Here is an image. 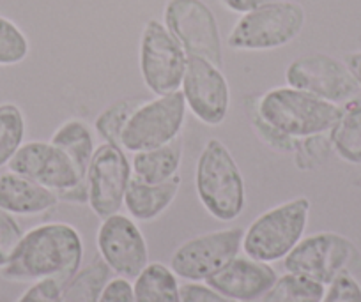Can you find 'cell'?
<instances>
[{
  "label": "cell",
  "instance_id": "obj_1",
  "mask_svg": "<svg viewBox=\"0 0 361 302\" xmlns=\"http://www.w3.org/2000/svg\"><path fill=\"white\" fill-rule=\"evenodd\" d=\"M83 242L68 223H44L23 235L2 276L9 281L55 279L64 287L80 269Z\"/></svg>",
  "mask_w": 361,
  "mask_h": 302
},
{
  "label": "cell",
  "instance_id": "obj_2",
  "mask_svg": "<svg viewBox=\"0 0 361 302\" xmlns=\"http://www.w3.org/2000/svg\"><path fill=\"white\" fill-rule=\"evenodd\" d=\"M257 113L269 126L289 137L307 138L331 131L343 115V108L287 85L264 94Z\"/></svg>",
  "mask_w": 361,
  "mask_h": 302
},
{
  "label": "cell",
  "instance_id": "obj_3",
  "mask_svg": "<svg viewBox=\"0 0 361 302\" xmlns=\"http://www.w3.org/2000/svg\"><path fill=\"white\" fill-rule=\"evenodd\" d=\"M195 189L204 209L218 221H234L246 203L245 179L231 151L216 138L202 149L195 168Z\"/></svg>",
  "mask_w": 361,
  "mask_h": 302
},
{
  "label": "cell",
  "instance_id": "obj_4",
  "mask_svg": "<svg viewBox=\"0 0 361 302\" xmlns=\"http://www.w3.org/2000/svg\"><path fill=\"white\" fill-rule=\"evenodd\" d=\"M310 216V201L300 196L260 214L245 230L243 251L264 263L280 262L303 239Z\"/></svg>",
  "mask_w": 361,
  "mask_h": 302
},
{
  "label": "cell",
  "instance_id": "obj_5",
  "mask_svg": "<svg viewBox=\"0 0 361 302\" xmlns=\"http://www.w3.org/2000/svg\"><path fill=\"white\" fill-rule=\"evenodd\" d=\"M305 18L303 6L296 0L262 6L238 20L227 37V46L241 51L276 50L300 36Z\"/></svg>",
  "mask_w": 361,
  "mask_h": 302
},
{
  "label": "cell",
  "instance_id": "obj_6",
  "mask_svg": "<svg viewBox=\"0 0 361 302\" xmlns=\"http://www.w3.org/2000/svg\"><path fill=\"white\" fill-rule=\"evenodd\" d=\"M186 108L188 106L180 90L144 101L124 126L121 147L135 154L170 144L183 130Z\"/></svg>",
  "mask_w": 361,
  "mask_h": 302
},
{
  "label": "cell",
  "instance_id": "obj_7",
  "mask_svg": "<svg viewBox=\"0 0 361 302\" xmlns=\"http://www.w3.org/2000/svg\"><path fill=\"white\" fill-rule=\"evenodd\" d=\"M169 32L188 57H200L221 69L224 46L216 16L202 0H169L163 11Z\"/></svg>",
  "mask_w": 361,
  "mask_h": 302
},
{
  "label": "cell",
  "instance_id": "obj_8",
  "mask_svg": "<svg viewBox=\"0 0 361 302\" xmlns=\"http://www.w3.org/2000/svg\"><path fill=\"white\" fill-rule=\"evenodd\" d=\"M188 55L165 23L149 20L140 39V73L145 87L156 96L180 90Z\"/></svg>",
  "mask_w": 361,
  "mask_h": 302
},
{
  "label": "cell",
  "instance_id": "obj_9",
  "mask_svg": "<svg viewBox=\"0 0 361 302\" xmlns=\"http://www.w3.org/2000/svg\"><path fill=\"white\" fill-rule=\"evenodd\" d=\"M356 255V248L347 237L335 232H321L301 239L283 258V267L287 272L328 287L336 276L345 272Z\"/></svg>",
  "mask_w": 361,
  "mask_h": 302
},
{
  "label": "cell",
  "instance_id": "obj_10",
  "mask_svg": "<svg viewBox=\"0 0 361 302\" xmlns=\"http://www.w3.org/2000/svg\"><path fill=\"white\" fill-rule=\"evenodd\" d=\"M243 235V228H225L190 239L173 251L170 269L180 279H209L239 255Z\"/></svg>",
  "mask_w": 361,
  "mask_h": 302
},
{
  "label": "cell",
  "instance_id": "obj_11",
  "mask_svg": "<svg viewBox=\"0 0 361 302\" xmlns=\"http://www.w3.org/2000/svg\"><path fill=\"white\" fill-rule=\"evenodd\" d=\"M287 85L317 96L329 103H347L357 94L356 80L345 62L326 54L301 55L287 65Z\"/></svg>",
  "mask_w": 361,
  "mask_h": 302
},
{
  "label": "cell",
  "instance_id": "obj_12",
  "mask_svg": "<svg viewBox=\"0 0 361 302\" xmlns=\"http://www.w3.org/2000/svg\"><path fill=\"white\" fill-rule=\"evenodd\" d=\"M131 179V165L124 149L103 144L96 149L87 172L89 206L102 220L119 213L124 206V194Z\"/></svg>",
  "mask_w": 361,
  "mask_h": 302
},
{
  "label": "cell",
  "instance_id": "obj_13",
  "mask_svg": "<svg viewBox=\"0 0 361 302\" xmlns=\"http://www.w3.org/2000/svg\"><path fill=\"white\" fill-rule=\"evenodd\" d=\"M99 256L114 274L137 279L149 265V249L144 234L131 218L114 214L103 220L96 237Z\"/></svg>",
  "mask_w": 361,
  "mask_h": 302
},
{
  "label": "cell",
  "instance_id": "obj_14",
  "mask_svg": "<svg viewBox=\"0 0 361 302\" xmlns=\"http://www.w3.org/2000/svg\"><path fill=\"white\" fill-rule=\"evenodd\" d=\"M180 92L200 122L220 126L231 106V89L220 68L200 57H188Z\"/></svg>",
  "mask_w": 361,
  "mask_h": 302
},
{
  "label": "cell",
  "instance_id": "obj_15",
  "mask_svg": "<svg viewBox=\"0 0 361 302\" xmlns=\"http://www.w3.org/2000/svg\"><path fill=\"white\" fill-rule=\"evenodd\" d=\"M8 166L11 172L29 177L55 193L87 180L80 177L69 156L51 141H27L16 151Z\"/></svg>",
  "mask_w": 361,
  "mask_h": 302
},
{
  "label": "cell",
  "instance_id": "obj_16",
  "mask_svg": "<svg viewBox=\"0 0 361 302\" xmlns=\"http://www.w3.org/2000/svg\"><path fill=\"white\" fill-rule=\"evenodd\" d=\"M276 279L279 274L269 263L238 255L204 283L231 301L253 302L262 298Z\"/></svg>",
  "mask_w": 361,
  "mask_h": 302
},
{
  "label": "cell",
  "instance_id": "obj_17",
  "mask_svg": "<svg viewBox=\"0 0 361 302\" xmlns=\"http://www.w3.org/2000/svg\"><path fill=\"white\" fill-rule=\"evenodd\" d=\"M59 203L55 191L15 172L0 175V207L13 216H36Z\"/></svg>",
  "mask_w": 361,
  "mask_h": 302
},
{
  "label": "cell",
  "instance_id": "obj_18",
  "mask_svg": "<svg viewBox=\"0 0 361 302\" xmlns=\"http://www.w3.org/2000/svg\"><path fill=\"white\" fill-rule=\"evenodd\" d=\"M179 175H173L172 179L159 184H147L137 177H131L126 194H124V207L135 220H156L159 214L165 213L172 206V201L179 193Z\"/></svg>",
  "mask_w": 361,
  "mask_h": 302
},
{
  "label": "cell",
  "instance_id": "obj_19",
  "mask_svg": "<svg viewBox=\"0 0 361 302\" xmlns=\"http://www.w3.org/2000/svg\"><path fill=\"white\" fill-rule=\"evenodd\" d=\"M183 159V140L177 137L170 144L149 151L135 152L131 170L135 177L147 184H159L177 175Z\"/></svg>",
  "mask_w": 361,
  "mask_h": 302
},
{
  "label": "cell",
  "instance_id": "obj_20",
  "mask_svg": "<svg viewBox=\"0 0 361 302\" xmlns=\"http://www.w3.org/2000/svg\"><path fill=\"white\" fill-rule=\"evenodd\" d=\"M51 144L62 149L69 156L75 168L78 170L80 177L87 179L89 165L96 152L94 138H92V131L89 130V126L82 120H68L55 131L51 137Z\"/></svg>",
  "mask_w": 361,
  "mask_h": 302
},
{
  "label": "cell",
  "instance_id": "obj_21",
  "mask_svg": "<svg viewBox=\"0 0 361 302\" xmlns=\"http://www.w3.org/2000/svg\"><path fill=\"white\" fill-rule=\"evenodd\" d=\"M179 281L163 263H149L135 279V302H180Z\"/></svg>",
  "mask_w": 361,
  "mask_h": 302
},
{
  "label": "cell",
  "instance_id": "obj_22",
  "mask_svg": "<svg viewBox=\"0 0 361 302\" xmlns=\"http://www.w3.org/2000/svg\"><path fill=\"white\" fill-rule=\"evenodd\" d=\"M110 279H112V270L99 256L80 269L62 287L61 302H99V297Z\"/></svg>",
  "mask_w": 361,
  "mask_h": 302
},
{
  "label": "cell",
  "instance_id": "obj_23",
  "mask_svg": "<svg viewBox=\"0 0 361 302\" xmlns=\"http://www.w3.org/2000/svg\"><path fill=\"white\" fill-rule=\"evenodd\" d=\"M329 133L338 158L350 165H361V103L343 110V115Z\"/></svg>",
  "mask_w": 361,
  "mask_h": 302
},
{
  "label": "cell",
  "instance_id": "obj_24",
  "mask_svg": "<svg viewBox=\"0 0 361 302\" xmlns=\"http://www.w3.org/2000/svg\"><path fill=\"white\" fill-rule=\"evenodd\" d=\"M324 291V284L287 272L275 281L260 302H321Z\"/></svg>",
  "mask_w": 361,
  "mask_h": 302
},
{
  "label": "cell",
  "instance_id": "obj_25",
  "mask_svg": "<svg viewBox=\"0 0 361 302\" xmlns=\"http://www.w3.org/2000/svg\"><path fill=\"white\" fill-rule=\"evenodd\" d=\"M25 117L13 103L0 105V168L8 165L23 145Z\"/></svg>",
  "mask_w": 361,
  "mask_h": 302
},
{
  "label": "cell",
  "instance_id": "obj_26",
  "mask_svg": "<svg viewBox=\"0 0 361 302\" xmlns=\"http://www.w3.org/2000/svg\"><path fill=\"white\" fill-rule=\"evenodd\" d=\"M144 101L138 99H121L114 105L106 106L96 119V131L106 144L119 145L123 138V131L126 122L130 120L131 113L142 105Z\"/></svg>",
  "mask_w": 361,
  "mask_h": 302
},
{
  "label": "cell",
  "instance_id": "obj_27",
  "mask_svg": "<svg viewBox=\"0 0 361 302\" xmlns=\"http://www.w3.org/2000/svg\"><path fill=\"white\" fill-rule=\"evenodd\" d=\"M29 39L16 23L0 16V65H15L29 55Z\"/></svg>",
  "mask_w": 361,
  "mask_h": 302
},
{
  "label": "cell",
  "instance_id": "obj_28",
  "mask_svg": "<svg viewBox=\"0 0 361 302\" xmlns=\"http://www.w3.org/2000/svg\"><path fill=\"white\" fill-rule=\"evenodd\" d=\"M23 235L25 234L15 216L0 207V269L11 262Z\"/></svg>",
  "mask_w": 361,
  "mask_h": 302
},
{
  "label": "cell",
  "instance_id": "obj_29",
  "mask_svg": "<svg viewBox=\"0 0 361 302\" xmlns=\"http://www.w3.org/2000/svg\"><path fill=\"white\" fill-rule=\"evenodd\" d=\"M321 302H361V284L345 270L326 287Z\"/></svg>",
  "mask_w": 361,
  "mask_h": 302
},
{
  "label": "cell",
  "instance_id": "obj_30",
  "mask_svg": "<svg viewBox=\"0 0 361 302\" xmlns=\"http://www.w3.org/2000/svg\"><path fill=\"white\" fill-rule=\"evenodd\" d=\"M180 302H235L218 294L214 288L202 281H188L179 287Z\"/></svg>",
  "mask_w": 361,
  "mask_h": 302
},
{
  "label": "cell",
  "instance_id": "obj_31",
  "mask_svg": "<svg viewBox=\"0 0 361 302\" xmlns=\"http://www.w3.org/2000/svg\"><path fill=\"white\" fill-rule=\"evenodd\" d=\"M62 284L55 279H39L34 281L18 302H61Z\"/></svg>",
  "mask_w": 361,
  "mask_h": 302
},
{
  "label": "cell",
  "instance_id": "obj_32",
  "mask_svg": "<svg viewBox=\"0 0 361 302\" xmlns=\"http://www.w3.org/2000/svg\"><path fill=\"white\" fill-rule=\"evenodd\" d=\"M255 127L259 131L260 137L264 138L267 145H271L273 149L276 151H283V152H290V151H296V138L289 137V134L282 133V131L275 130L273 126L262 120L259 117V113L255 115Z\"/></svg>",
  "mask_w": 361,
  "mask_h": 302
},
{
  "label": "cell",
  "instance_id": "obj_33",
  "mask_svg": "<svg viewBox=\"0 0 361 302\" xmlns=\"http://www.w3.org/2000/svg\"><path fill=\"white\" fill-rule=\"evenodd\" d=\"M99 302H135L133 283L126 277H112L103 290Z\"/></svg>",
  "mask_w": 361,
  "mask_h": 302
},
{
  "label": "cell",
  "instance_id": "obj_34",
  "mask_svg": "<svg viewBox=\"0 0 361 302\" xmlns=\"http://www.w3.org/2000/svg\"><path fill=\"white\" fill-rule=\"evenodd\" d=\"M59 201H69V203H89V184L82 180L76 186L68 187V189L57 191Z\"/></svg>",
  "mask_w": 361,
  "mask_h": 302
},
{
  "label": "cell",
  "instance_id": "obj_35",
  "mask_svg": "<svg viewBox=\"0 0 361 302\" xmlns=\"http://www.w3.org/2000/svg\"><path fill=\"white\" fill-rule=\"evenodd\" d=\"M221 2H224L225 8L231 9L232 13L245 15V13L253 11V9H259L262 8V6L275 4V2H289V0H221Z\"/></svg>",
  "mask_w": 361,
  "mask_h": 302
},
{
  "label": "cell",
  "instance_id": "obj_36",
  "mask_svg": "<svg viewBox=\"0 0 361 302\" xmlns=\"http://www.w3.org/2000/svg\"><path fill=\"white\" fill-rule=\"evenodd\" d=\"M343 62H345L347 69L350 71L353 78L356 80L357 87L361 89V51H353V54L345 55Z\"/></svg>",
  "mask_w": 361,
  "mask_h": 302
}]
</instances>
